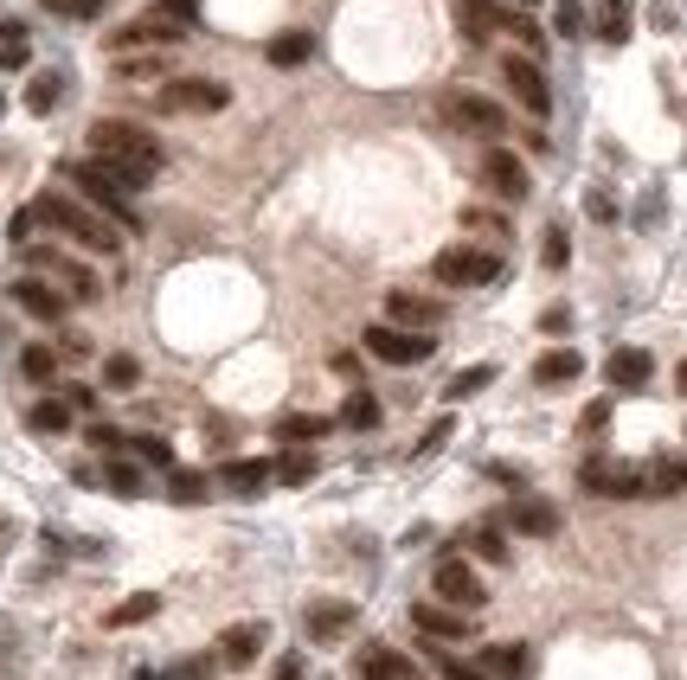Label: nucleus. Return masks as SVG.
<instances>
[{"instance_id": "10", "label": "nucleus", "mask_w": 687, "mask_h": 680, "mask_svg": "<svg viewBox=\"0 0 687 680\" xmlns=\"http://www.w3.org/2000/svg\"><path fill=\"white\" fill-rule=\"evenodd\" d=\"M430 591H437L444 604H457V610H482V604H489L482 578L462 566V559H444V566H437V578H430Z\"/></svg>"}, {"instance_id": "22", "label": "nucleus", "mask_w": 687, "mask_h": 680, "mask_svg": "<svg viewBox=\"0 0 687 680\" xmlns=\"http://www.w3.org/2000/svg\"><path fill=\"white\" fill-rule=\"evenodd\" d=\"M219 482H226L231 494H264V489H270V462H258V456H238V462H226V469H219Z\"/></svg>"}, {"instance_id": "21", "label": "nucleus", "mask_w": 687, "mask_h": 680, "mask_svg": "<svg viewBox=\"0 0 687 680\" xmlns=\"http://www.w3.org/2000/svg\"><path fill=\"white\" fill-rule=\"evenodd\" d=\"M578 373H585V353H578V347H553V353H539L534 360L539 385H572Z\"/></svg>"}, {"instance_id": "32", "label": "nucleus", "mask_w": 687, "mask_h": 680, "mask_svg": "<svg viewBox=\"0 0 687 680\" xmlns=\"http://www.w3.org/2000/svg\"><path fill=\"white\" fill-rule=\"evenodd\" d=\"M20 373L33 385H52L58 379V347H20Z\"/></svg>"}, {"instance_id": "29", "label": "nucleus", "mask_w": 687, "mask_h": 680, "mask_svg": "<svg viewBox=\"0 0 687 680\" xmlns=\"http://www.w3.org/2000/svg\"><path fill=\"white\" fill-rule=\"evenodd\" d=\"M26 424H33L39 437H58V430H72V405L65 398H39L33 412H26Z\"/></svg>"}, {"instance_id": "11", "label": "nucleus", "mask_w": 687, "mask_h": 680, "mask_svg": "<svg viewBox=\"0 0 687 680\" xmlns=\"http://www.w3.org/2000/svg\"><path fill=\"white\" fill-rule=\"evenodd\" d=\"M482 180H489V193L495 199H527V161L521 154H508V149H482Z\"/></svg>"}, {"instance_id": "23", "label": "nucleus", "mask_w": 687, "mask_h": 680, "mask_svg": "<svg viewBox=\"0 0 687 680\" xmlns=\"http://www.w3.org/2000/svg\"><path fill=\"white\" fill-rule=\"evenodd\" d=\"M482 668H489L495 680H521L527 668H534V655H527L521 643H489L482 648Z\"/></svg>"}, {"instance_id": "48", "label": "nucleus", "mask_w": 687, "mask_h": 680, "mask_svg": "<svg viewBox=\"0 0 687 680\" xmlns=\"http://www.w3.org/2000/svg\"><path fill=\"white\" fill-rule=\"evenodd\" d=\"M33 226H39V212H13V226H7V238H13V244H26V238H33Z\"/></svg>"}, {"instance_id": "54", "label": "nucleus", "mask_w": 687, "mask_h": 680, "mask_svg": "<svg viewBox=\"0 0 687 680\" xmlns=\"http://www.w3.org/2000/svg\"><path fill=\"white\" fill-rule=\"evenodd\" d=\"M675 385H681V398H687V360H681V366H675Z\"/></svg>"}, {"instance_id": "53", "label": "nucleus", "mask_w": 687, "mask_h": 680, "mask_svg": "<svg viewBox=\"0 0 687 680\" xmlns=\"http://www.w3.org/2000/svg\"><path fill=\"white\" fill-rule=\"evenodd\" d=\"M110 0H72V13H103Z\"/></svg>"}, {"instance_id": "34", "label": "nucleus", "mask_w": 687, "mask_h": 680, "mask_svg": "<svg viewBox=\"0 0 687 680\" xmlns=\"http://www.w3.org/2000/svg\"><path fill=\"white\" fill-rule=\"evenodd\" d=\"M341 424L347 430H373V424H380V398H373V392H347Z\"/></svg>"}, {"instance_id": "45", "label": "nucleus", "mask_w": 687, "mask_h": 680, "mask_svg": "<svg viewBox=\"0 0 687 680\" xmlns=\"http://www.w3.org/2000/svg\"><path fill=\"white\" fill-rule=\"evenodd\" d=\"M444 443H450V417H437V424H430V430L418 437V456H437Z\"/></svg>"}, {"instance_id": "40", "label": "nucleus", "mask_w": 687, "mask_h": 680, "mask_svg": "<svg viewBox=\"0 0 687 680\" xmlns=\"http://www.w3.org/2000/svg\"><path fill=\"white\" fill-rule=\"evenodd\" d=\"M129 450L142 456V462H154V469H174V450H167L161 437H129Z\"/></svg>"}, {"instance_id": "1", "label": "nucleus", "mask_w": 687, "mask_h": 680, "mask_svg": "<svg viewBox=\"0 0 687 680\" xmlns=\"http://www.w3.org/2000/svg\"><path fill=\"white\" fill-rule=\"evenodd\" d=\"M90 161H103L129 187H149L154 174H161V142H154L142 122L103 116V122H90Z\"/></svg>"}, {"instance_id": "51", "label": "nucleus", "mask_w": 687, "mask_h": 680, "mask_svg": "<svg viewBox=\"0 0 687 680\" xmlns=\"http://www.w3.org/2000/svg\"><path fill=\"white\" fill-rule=\"evenodd\" d=\"M270 680H303V655H283V661H276V674Z\"/></svg>"}, {"instance_id": "31", "label": "nucleus", "mask_w": 687, "mask_h": 680, "mask_svg": "<svg viewBox=\"0 0 687 680\" xmlns=\"http://www.w3.org/2000/svg\"><path fill=\"white\" fill-rule=\"evenodd\" d=\"M308 52H315V39L308 33H276L270 39V65H283V72H290V65H308Z\"/></svg>"}, {"instance_id": "41", "label": "nucleus", "mask_w": 687, "mask_h": 680, "mask_svg": "<svg viewBox=\"0 0 687 680\" xmlns=\"http://www.w3.org/2000/svg\"><path fill=\"white\" fill-rule=\"evenodd\" d=\"M26 58H33V52H26V39H20V33H0V72H20Z\"/></svg>"}, {"instance_id": "37", "label": "nucleus", "mask_w": 687, "mask_h": 680, "mask_svg": "<svg viewBox=\"0 0 687 680\" xmlns=\"http://www.w3.org/2000/svg\"><path fill=\"white\" fill-rule=\"evenodd\" d=\"M539 264H546V270H566V264H572V238H566V226H546V244H539Z\"/></svg>"}, {"instance_id": "6", "label": "nucleus", "mask_w": 687, "mask_h": 680, "mask_svg": "<svg viewBox=\"0 0 687 680\" xmlns=\"http://www.w3.org/2000/svg\"><path fill=\"white\" fill-rule=\"evenodd\" d=\"M501 276V257L495 251H476V244H450L444 257H437V283L444 289H482V283H495Z\"/></svg>"}, {"instance_id": "25", "label": "nucleus", "mask_w": 687, "mask_h": 680, "mask_svg": "<svg viewBox=\"0 0 687 680\" xmlns=\"http://www.w3.org/2000/svg\"><path fill=\"white\" fill-rule=\"evenodd\" d=\"M630 20H636L630 0H598V39H604V45H623V39H630Z\"/></svg>"}, {"instance_id": "28", "label": "nucleus", "mask_w": 687, "mask_h": 680, "mask_svg": "<svg viewBox=\"0 0 687 680\" xmlns=\"http://www.w3.org/2000/svg\"><path fill=\"white\" fill-rule=\"evenodd\" d=\"M687 489V456H662L650 469V501H662V494H681Z\"/></svg>"}, {"instance_id": "19", "label": "nucleus", "mask_w": 687, "mask_h": 680, "mask_svg": "<svg viewBox=\"0 0 687 680\" xmlns=\"http://www.w3.org/2000/svg\"><path fill=\"white\" fill-rule=\"evenodd\" d=\"M392 321L399 328H437L444 321V303H430V296H412V289H392Z\"/></svg>"}, {"instance_id": "4", "label": "nucleus", "mask_w": 687, "mask_h": 680, "mask_svg": "<svg viewBox=\"0 0 687 680\" xmlns=\"http://www.w3.org/2000/svg\"><path fill=\"white\" fill-rule=\"evenodd\" d=\"M367 353H373V360H385V366H418V360H430V353H437V340L424 334V328L373 321V328H367Z\"/></svg>"}, {"instance_id": "43", "label": "nucleus", "mask_w": 687, "mask_h": 680, "mask_svg": "<svg viewBox=\"0 0 687 680\" xmlns=\"http://www.w3.org/2000/svg\"><path fill=\"white\" fill-rule=\"evenodd\" d=\"M462 226H469V231H489V238H508V226H501L495 212H482V206H462Z\"/></svg>"}, {"instance_id": "24", "label": "nucleus", "mask_w": 687, "mask_h": 680, "mask_svg": "<svg viewBox=\"0 0 687 680\" xmlns=\"http://www.w3.org/2000/svg\"><path fill=\"white\" fill-rule=\"evenodd\" d=\"M308 475H315V456H308V443H296V450H283L276 462H270V482H290V489H303Z\"/></svg>"}, {"instance_id": "26", "label": "nucleus", "mask_w": 687, "mask_h": 680, "mask_svg": "<svg viewBox=\"0 0 687 680\" xmlns=\"http://www.w3.org/2000/svg\"><path fill=\"white\" fill-rule=\"evenodd\" d=\"M58 97H65V72H39L33 84H26V110L33 116H52L58 110Z\"/></svg>"}, {"instance_id": "18", "label": "nucleus", "mask_w": 687, "mask_h": 680, "mask_svg": "<svg viewBox=\"0 0 687 680\" xmlns=\"http://www.w3.org/2000/svg\"><path fill=\"white\" fill-rule=\"evenodd\" d=\"M13 303L26 308L33 321H65V296H58L52 283H39V276H20V283H13Z\"/></svg>"}, {"instance_id": "52", "label": "nucleus", "mask_w": 687, "mask_h": 680, "mask_svg": "<svg viewBox=\"0 0 687 680\" xmlns=\"http://www.w3.org/2000/svg\"><path fill=\"white\" fill-rule=\"evenodd\" d=\"M167 680H206V661H181V668H174Z\"/></svg>"}, {"instance_id": "46", "label": "nucleus", "mask_w": 687, "mask_h": 680, "mask_svg": "<svg viewBox=\"0 0 687 680\" xmlns=\"http://www.w3.org/2000/svg\"><path fill=\"white\" fill-rule=\"evenodd\" d=\"M90 443H97V450H122L129 437H122V430H110V424H90Z\"/></svg>"}, {"instance_id": "47", "label": "nucleus", "mask_w": 687, "mask_h": 680, "mask_svg": "<svg viewBox=\"0 0 687 680\" xmlns=\"http://www.w3.org/2000/svg\"><path fill=\"white\" fill-rule=\"evenodd\" d=\"M539 328H546V334H566V328H572V308H546Z\"/></svg>"}, {"instance_id": "36", "label": "nucleus", "mask_w": 687, "mask_h": 680, "mask_svg": "<svg viewBox=\"0 0 687 680\" xmlns=\"http://www.w3.org/2000/svg\"><path fill=\"white\" fill-rule=\"evenodd\" d=\"M135 379H142V360H135V353H110V360H103V385H110V392H129Z\"/></svg>"}, {"instance_id": "12", "label": "nucleus", "mask_w": 687, "mask_h": 680, "mask_svg": "<svg viewBox=\"0 0 687 680\" xmlns=\"http://www.w3.org/2000/svg\"><path fill=\"white\" fill-rule=\"evenodd\" d=\"M508 527L527 533V539H553L566 520H559V507H553V501H539V494H514V501H508Z\"/></svg>"}, {"instance_id": "55", "label": "nucleus", "mask_w": 687, "mask_h": 680, "mask_svg": "<svg viewBox=\"0 0 687 680\" xmlns=\"http://www.w3.org/2000/svg\"><path fill=\"white\" fill-rule=\"evenodd\" d=\"M0 116H7V90H0Z\"/></svg>"}, {"instance_id": "50", "label": "nucleus", "mask_w": 687, "mask_h": 680, "mask_svg": "<svg viewBox=\"0 0 687 680\" xmlns=\"http://www.w3.org/2000/svg\"><path fill=\"white\" fill-rule=\"evenodd\" d=\"M604 424H611V405H604V398H598V405H591V412H585V430H591V437H598V430H604Z\"/></svg>"}, {"instance_id": "56", "label": "nucleus", "mask_w": 687, "mask_h": 680, "mask_svg": "<svg viewBox=\"0 0 687 680\" xmlns=\"http://www.w3.org/2000/svg\"><path fill=\"white\" fill-rule=\"evenodd\" d=\"M521 7H539V0H521Z\"/></svg>"}, {"instance_id": "27", "label": "nucleus", "mask_w": 687, "mask_h": 680, "mask_svg": "<svg viewBox=\"0 0 687 680\" xmlns=\"http://www.w3.org/2000/svg\"><path fill=\"white\" fill-rule=\"evenodd\" d=\"M276 437H283V443H315V437H328V417L290 412V417H276Z\"/></svg>"}, {"instance_id": "8", "label": "nucleus", "mask_w": 687, "mask_h": 680, "mask_svg": "<svg viewBox=\"0 0 687 680\" xmlns=\"http://www.w3.org/2000/svg\"><path fill=\"white\" fill-rule=\"evenodd\" d=\"M501 77H508V90L521 97V110H527V116H546V110H553L546 72H539L534 58H521V52H514V58H501Z\"/></svg>"}, {"instance_id": "9", "label": "nucleus", "mask_w": 687, "mask_h": 680, "mask_svg": "<svg viewBox=\"0 0 687 680\" xmlns=\"http://www.w3.org/2000/svg\"><path fill=\"white\" fill-rule=\"evenodd\" d=\"M444 116H450L457 129H469V135H501V129H508V116H501L489 97H476V90H450V97H444Z\"/></svg>"}, {"instance_id": "14", "label": "nucleus", "mask_w": 687, "mask_h": 680, "mask_svg": "<svg viewBox=\"0 0 687 680\" xmlns=\"http://www.w3.org/2000/svg\"><path fill=\"white\" fill-rule=\"evenodd\" d=\"M508 20H514V7H495V0H457V26H462V39H482L489 33H508Z\"/></svg>"}, {"instance_id": "15", "label": "nucleus", "mask_w": 687, "mask_h": 680, "mask_svg": "<svg viewBox=\"0 0 687 680\" xmlns=\"http://www.w3.org/2000/svg\"><path fill=\"white\" fill-rule=\"evenodd\" d=\"M655 373V360L643 353V347H617L611 360H604V379H611V392H643Z\"/></svg>"}, {"instance_id": "16", "label": "nucleus", "mask_w": 687, "mask_h": 680, "mask_svg": "<svg viewBox=\"0 0 687 680\" xmlns=\"http://www.w3.org/2000/svg\"><path fill=\"white\" fill-rule=\"evenodd\" d=\"M264 643H270L264 623H231L226 636H219V661H226V668H251V661L264 655Z\"/></svg>"}, {"instance_id": "35", "label": "nucleus", "mask_w": 687, "mask_h": 680, "mask_svg": "<svg viewBox=\"0 0 687 680\" xmlns=\"http://www.w3.org/2000/svg\"><path fill=\"white\" fill-rule=\"evenodd\" d=\"M167 501L199 507V501H206V475H193V469H167Z\"/></svg>"}, {"instance_id": "5", "label": "nucleus", "mask_w": 687, "mask_h": 680, "mask_svg": "<svg viewBox=\"0 0 687 680\" xmlns=\"http://www.w3.org/2000/svg\"><path fill=\"white\" fill-rule=\"evenodd\" d=\"M578 482H585L591 494H604V501H650V469H630V462L591 456V462L578 469Z\"/></svg>"}, {"instance_id": "39", "label": "nucleus", "mask_w": 687, "mask_h": 680, "mask_svg": "<svg viewBox=\"0 0 687 680\" xmlns=\"http://www.w3.org/2000/svg\"><path fill=\"white\" fill-rule=\"evenodd\" d=\"M103 482H110L116 494H142V469H135V462H122V456H110V469H103Z\"/></svg>"}, {"instance_id": "2", "label": "nucleus", "mask_w": 687, "mask_h": 680, "mask_svg": "<svg viewBox=\"0 0 687 680\" xmlns=\"http://www.w3.org/2000/svg\"><path fill=\"white\" fill-rule=\"evenodd\" d=\"M39 226L65 231V238H77L84 251H97V257H116L122 251V231H116V219H103V212H90V206H77V199H65V193H45L33 206Z\"/></svg>"}, {"instance_id": "3", "label": "nucleus", "mask_w": 687, "mask_h": 680, "mask_svg": "<svg viewBox=\"0 0 687 680\" xmlns=\"http://www.w3.org/2000/svg\"><path fill=\"white\" fill-rule=\"evenodd\" d=\"M65 180H72L90 206H103L116 226H129V231L142 226V219H135V187H129L122 174H110L103 161H72V167H65Z\"/></svg>"}, {"instance_id": "17", "label": "nucleus", "mask_w": 687, "mask_h": 680, "mask_svg": "<svg viewBox=\"0 0 687 680\" xmlns=\"http://www.w3.org/2000/svg\"><path fill=\"white\" fill-rule=\"evenodd\" d=\"M360 680H424V668L418 661H405L399 648L373 643V648H360Z\"/></svg>"}, {"instance_id": "42", "label": "nucleus", "mask_w": 687, "mask_h": 680, "mask_svg": "<svg viewBox=\"0 0 687 680\" xmlns=\"http://www.w3.org/2000/svg\"><path fill=\"white\" fill-rule=\"evenodd\" d=\"M553 26H559L566 39H578V33H585V7H578V0H559V13H553Z\"/></svg>"}, {"instance_id": "44", "label": "nucleus", "mask_w": 687, "mask_h": 680, "mask_svg": "<svg viewBox=\"0 0 687 680\" xmlns=\"http://www.w3.org/2000/svg\"><path fill=\"white\" fill-rule=\"evenodd\" d=\"M437 668H444V680H495L489 668H469V661H457V655H444Z\"/></svg>"}, {"instance_id": "49", "label": "nucleus", "mask_w": 687, "mask_h": 680, "mask_svg": "<svg viewBox=\"0 0 687 680\" xmlns=\"http://www.w3.org/2000/svg\"><path fill=\"white\" fill-rule=\"evenodd\" d=\"M65 405H72V412H90V405H97V392H90V385H65Z\"/></svg>"}, {"instance_id": "20", "label": "nucleus", "mask_w": 687, "mask_h": 680, "mask_svg": "<svg viewBox=\"0 0 687 680\" xmlns=\"http://www.w3.org/2000/svg\"><path fill=\"white\" fill-rule=\"evenodd\" d=\"M303 629L315 636V643H335V636L353 629V604H308L303 610Z\"/></svg>"}, {"instance_id": "13", "label": "nucleus", "mask_w": 687, "mask_h": 680, "mask_svg": "<svg viewBox=\"0 0 687 680\" xmlns=\"http://www.w3.org/2000/svg\"><path fill=\"white\" fill-rule=\"evenodd\" d=\"M412 629L418 636H437V643H462L469 636V610H457V604H412Z\"/></svg>"}, {"instance_id": "30", "label": "nucleus", "mask_w": 687, "mask_h": 680, "mask_svg": "<svg viewBox=\"0 0 687 680\" xmlns=\"http://www.w3.org/2000/svg\"><path fill=\"white\" fill-rule=\"evenodd\" d=\"M154 610H161V597H154V591H135V597H129V604H116L103 623H110V629H135V623H149Z\"/></svg>"}, {"instance_id": "7", "label": "nucleus", "mask_w": 687, "mask_h": 680, "mask_svg": "<svg viewBox=\"0 0 687 680\" xmlns=\"http://www.w3.org/2000/svg\"><path fill=\"white\" fill-rule=\"evenodd\" d=\"M161 110H199V116H212V110H226L231 103V90L226 84H212V77H174V84H161V97H154Z\"/></svg>"}, {"instance_id": "38", "label": "nucleus", "mask_w": 687, "mask_h": 680, "mask_svg": "<svg viewBox=\"0 0 687 680\" xmlns=\"http://www.w3.org/2000/svg\"><path fill=\"white\" fill-rule=\"evenodd\" d=\"M469 546H476V559L508 566V539H501V527H476V533H469Z\"/></svg>"}, {"instance_id": "33", "label": "nucleus", "mask_w": 687, "mask_h": 680, "mask_svg": "<svg viewBox=\"0 0 687 680\" xmlns=\"http://www.w3.org/2000/svg\"><path fill=\"white\" fill-rule=\"evenodd\" d=\"M489 385H495V366H462V373L444 385V398L462 405V398H476V392H489Z\"/></svg>"}]
</instances>
